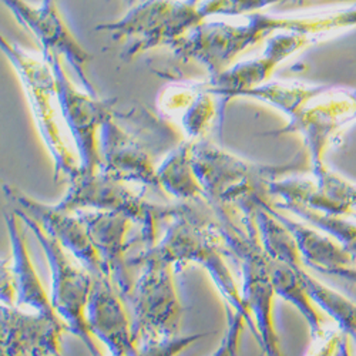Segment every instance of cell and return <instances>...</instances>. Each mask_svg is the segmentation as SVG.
Listing matches in <instances>:
<instances>
[{"label": "cell", "instance_id": "6da1fadb", "mask_svg": "<svg viewBox=\"0 0 356 356\" xmlns=\"http://www.w3.org/2000/svg\"><path fill=\"white\" fill-rule=\"evenodd\" d=\"M356 27V9L312 17H278L262 12L244 16V22H202L171 49L183 62L207 69L210 80L235 65L238 56L277 33L295 32L312 38Z\"/></svg>", "mask_w": 356, "mask_h": 356}, {"label": "cell", "instance_id": "7a4b0ae2", "mask_svg": "<svg viewBox=\"0 0 356 356\" xmlns=\"http://www.w3.org/2000/svg\"><path fill=\"white\" fill-rule=\"evenodd\" d=\"M288 117V124L270 136L300 134L309 154L314 175L325 171V153L356 122V87L271 80L245 93Z\"/></svg>", "mask_w": 356, "mask_h": 356}, {"label": "cell", "instance_id": "3957f363", "mask_svg": "<svg viewBox=\"0 0 356 356\" xmlns=\"http://www.w3.org/2000/svg\"><path fill=\"white\" fill-rule=\"evenodd\" d=\"M152 248L174 264L177 271L180 266L191 262L205 268L221 293L227 309L238 312L250 326L255 341L259 342L255 322L227 266L225 257L231 258V252L224 240L218 218L209 202H175L164 236Z\"/></svg>", "mask_w": 356, "mask_h": 356}, {"label": "cell", "instance_id": "277c9868", "mask_svg": "<svg viewBox=\"0 0 356 356\" xmlns=\"http://www.w3.org/2000/svg\"><path fill=\"white\" fill-rule=\"evenodd\" d=\"M184 140L164 117L143 106L114 113L102 126L100 171L115 180L160 190L156 159L167 156Z\"/></svg>", "mask_w": 356, "mask_h": 356}, {"label": "cell", "instance_id": "5b68a950", "mask_svg": "<svg viewBox=\"0 0 356 356\" xmlns=\"http://www.w3.org/2000/svg\"><path fill=\"white\" fill-rule=\"evenodd\" d=\"M193 164L205 201L218 218H255L258 204L270 200V186L305 168L302 161L266 165L234 156L209 140L193 141Z\"/></svg>", "mask_w": 356, "mask_h": 356}, {"label": "cell", "instance_id": "8992f818", "mask_svg": "<svg viewBox=\"0 0 356 356\" xmlns=\"http://www.w3.org/2000/svg\"><path fill=\"white\" fill-rule=\"evenodd\" d=\"M137 278L129 301L134 346L148 341L178 335L184 308L175 286V265L153 248L138 251L130 261Z\"/></svg>", "mask_w": 356, "mask_h": 356}, {"label": "cell", "instance_id": "52a82bcc", "mask_svg": "<svg viewBox=\"0 0 356 356\" xmlns=\"http://www.w3.org/2000/svg\"><path fill=\"white\" fill-rule=\"evenodd\" d=\"M231 258L241 264L243 301L250 311L265 356H284L274 325L275 288L273 282V259L262 248L257 221L240 218L218 220Z\"/></svg>", "mask_w": 356, "mask_h": 356}, {"label": "cell", "instance_id": "ba28073f", "mask_svg": "<svg viewBox=\"0 0 356 356\" xmlns=\"http://www.w3.org/2000/svg\"><path fill=\"white\" fill-rule=\"evenodd\" d=\"M69 184L66 195L56 204L58 209L67 213L92 210L127 216L138 227L140 251L157 244L160 227L168 222L175 209V204L150 202L144 197L145 188L137 191L134 188L137 184L115 180L102 171L93 174L80 171Z\"/></svg>", "mask_w": 356, "mask_h": 356}, {"label": "cell", "instance_id": "9c48e42d", "mask_svg": "<svg viewBox=\"0 0 356 356\" xmlns=\"http://www.w3.org/2000/svg\"><path fill=\"white\" fill-rule=\"evenodd\" d=\"M201 0H143L120 20L96 27L123 46L124 60L157 47H172L207 19Z\"/></svg>", "mask_w": 356, "mask_h": 356}, {"label": "cell", "instance_id": "30bf717a", "mask_svg": "<svg viewBox=\"0 0 356 356\" xmlns=\"http://www.w3.org/2000/svg\"><path fill=\"white\" fill-rule=\"evenodd\" d=\"M2 50L16 70L27 95L42 140L54 164V181H70L80 172V163L66 144L60 123L63 122L57 99V83L51 66L2 38Z\"/></svg>", "mask_w": 356, "mask_h": 356}, {"label": "cell", "instance_id": "8fae6325", "mask_svg": "<svg viewBox=\"0 0 356 356\" xmlns=\"http://www.w3.org/2000/svg\"><path fill=\"white\" fill-rule=\"evenodd\" d=\"M22 222L31 229L43 248L51 275V292L50 300L57 315L67 325L69 332L79 338L92 356H103L102 350L95 342V337L88 330L86 311L90 300L95 277L84 266L73 264L67 251L51 236H49L43 228L20 210H15Z\"/></svg>", "mask_w": 356, "mask_h": 356}, {"label": "cell", "instance_id": "7c38bea8", "mask_svg": "<svg viewBox=\"0 0 356 356\" xmlns=\"http://www.w3.org/2000/svg\"><path fill=\"white\" fill-rule=\"evenodd\" d=\"M57 83V99L63 123L67 126L79 152L80 171L93 174L102 168L99 137L102 126L114 113L117 100H99L86 90L81 92L70 81L63 58L54 56L47 62Z\"/></svg>", "mask_w": 356, "mask_h": 356}, {"label": "cell", "instance_id": "4fadbf2b", "mask_svg": "<svg viewBox=\"0 0 356 356\" xmlns=\"http://www.w3.org/2000/svg\"><path fill=\"white\" fill-rule=\"evenodd\" d=\"M2 2L15 15L19 23L38 39L44 60L49 62L54 56L66 58L79 76L84 90L96 96L95 87L87 74V66L92 60V54L73 36L54 0H42L39 5H31L26 0H2Z\"/></svg>", "mask_w": 356, "mask_h": 356}, {"label": "cell", "instance_id": "5bb4252c", "mask_svg": "<svg viewBox=\"0 0 356 356\" xmlns=\"http://www.w3.org/2000/svg\"><path fill=\"white\" fill-rule=\"evenodd\" d=\"M76 214L90 234L104 275L111 281L123 301L127 302L137 278V271L129 264L133 257L131 250L138 244L137 235L131 234L134 222L127 216L118 213L81 210Z\"/></svg>", "mask_w": 356, "mask_h": 356}, {"label": "cell", "instance_id": "9a60e30c", "mask_svg": "<svg viewBox=\"0 0 356 356\" xmlns=\"http://www.w3.org/2000/svg\"><path fill=\"white\" fill-rule=\"evenodd\" d=\"M312 43H315V38L308 35L295 32L277 33L265 42L266 46L261 56L235 63L205 84L211 93L222 100L224 107L227 100L243 97L254 88L271 81L270 79L280 65Z\"/></svg>", "mask_w": 356, "mask_h": 356}, {"label": "cell", "instance_id": "2e32d148", "mask_svg": "<svg viewBox=\"0 0 356 356\" xmlns=\"http://www.w3.org/2000/svg\"><path fill=\"white\" fill-rule=\"evenodd\" d=\"M3 191L19 207L17 210L33 218L49 236L80 261L81 266L90 271L93 277H106L90 234L76 213H67L57 205L40 202L8 184L3 186Z\"/></svg>", "mask_w": 356, "mask_h": 356}, {"label": "cell", "instance_id": "e0dca14e", "mask_svg": "<svg viewBox=\"0 0 356 356\" xmlns=\"http://www.w3.org/2000/svg\"><path fill=\"white\" fill-rule=\"evenodd\" d=\"M0 356H63L62 337L69 331L58 315L2 305Z\"/></svg>", "mask_w": 356, "mask_h": 356}, {"label": "cell", "instance_id": "ac0fdd59", "mask_svg": "<svg viewBox=\"0 0 356 356\" xmlns=\"http://www.w3.org/2000/svg\"><path fill=\"white\" fill-rule=\"evenodd\" d=\"M314 178V181L296 177L280 178L270 186V195L328 216H356V184L328 168Z\"/></svg>", "mask_w": 356, "mask_h": 356}, {"label": "cell", "instance_id": "d6986e66", "mask_svg": "<svg viewBox=\"0 0 356 356\" xmlns=\"http://www.w3.org/2000/svg\"><path fill=\"white\" fill-rule=\"evenodd\" d=\"M126 302L107 277H95L86 318L92 335L106 345L111 356H133L130 314Z\"/></svg>", "mask_w": 356, "mask_h": 356}, {"label": "cell", "instance_id": "ffe728a7", "mask_svg": "<svg viewBox=\"0 0 356 356\" xmlns=\"http://www.w3.org/2000/svg\"><path fill=\"white\" fill-rule=\"evenodd\" d=\"M205 83L172 86L161 95L160 108L183 127L186 140L198 141L217 117V99Z\"/></svg>", "mask_w": 356, "mask_h": 356}, {"label": "cell", "instance_id": "44dd1931", "mask_svg": "<svg viewBox=\"0 0 356 356\" xmlns=\"http://www.w3.org/2000/svg\"><path fill=\"white\" fill-rule=\"evenodd\" d=\"M264 205L291 231L298 244L304 265L308 268L323 275L335 277L338 271L356 266L349 252L331 235L285 216L281 210L275 209L271 200H265Z\"/></svg>", "mask_w": 356, "mask_h": 356}, {"label": "cell", "instance_id": "7402d4cb", "mask_svg": "<svg viewBox=\"0 0 356 356\" xmlns=\"http://www.w3.org/2000/svg\"><path fill=\"white\" fill-rule=\"evenodd\" d=\"M5 222L12 244V268L17 284L16 307L27 308L46 315H57L51 305L50 296L44 291L42 280L35 268V264L29 254L26 234L16 211H5Z\"/></svg>", "mask_w": 356, "mask_h": 356}, {"label": "cell", "instance_id": "603a6c76", "mask_svg": "<svg viewBox=\"0 0 356 356\" xmlns=\"http://www.w3.org/2000/svg\"><path fill=\"white\" fill-rule=\"evenodd\" d=\"M157 177L161 191L174 197L177 202L205 201L193 164V141L184 140L170 152L157 167Z\"/></svg>", "mask_w": 356, "mask_h": 356}, {"label": "cell", "instance_id": "cb8c5ba5", "mask_svg": "<svg viewBox=\"0 0 356 356\" xmlns=\"http://www.w3.org/2000/svg\"><path fill=\"white\" fill-rule=\"evenodd\" d=\"M304 268L305 266L295 268V266L273 259V282L275 293L300 311L309 326L312 339L318 341L326 335L323 330V318L304 282Z\"/></svg>", "mask_w": 356, "mask_h": 356}, {"label": "cell", "instance_id": "d4e9b609", "mask_svg": "<svg viewBox=\"0 0 356 356\" xmlns=\"http://www.w3.org/2000/svg\"><path fill=\"white\" fill-rule=\"evenodd\" d=\"M259 201L255 211V221L259 232L262 248L268 257L277 262L288 264L295 268L305 266L298 244L291 231Z\"/></svg>", "mask_w": 356, "mask_h": 356}, {"label": "cell", "instance_id": "484cf974", "mask_svg": "<svg viewBox=\"0 0 356 356\" xmlns=\"http://www.w3.org/2000/svg\"><path fill=\"white\" fill-rule=\"evenodd\" d=\"M302 278L314 302L328 314L356 348V304L342 293L323 285L304 268Z\"/></svg>", "mask_w": 356, "mask_h": 356}, {"label": "cell", "instance_id": "4316f807", "mask_svg": "<svg viewBox=\"0 0 356 356\" xmlns=\"http://www.w3.org/2000/svg\"><path fill=\"white\" fill-rule=\"evenodd\" d=\"M271 204L275 209L288 211L311 224L312 227L331 235L334 240H337L349 252L356 264V218L349 220L348 217L328 216L298 204H285L281 201H271Z\"/></svg>", "mask_w": 356, "mask_h": 356}, {"label": "cell", "instance_id": "83f0119b", "mask_svg": "<svg viewBox=\"0 0 356 356\" xmlns=\"http://www.w3.org/2000/svg\"><path fill=\"white\" fill-rule=\"evenodd\" d=\"M304 0H201L200 9L205 19L211 16H245L284 3H301ZM319 2H349V0H319ZM356 3V0H355Z\"/></svg>", "mask_w": 356, "mask_h": 356}, {"label": "cell", "instance_id": "f1b7e54d", "mask_svg": "<svg viewBox=\"0 0 356 356\" xmlns=\"http://www.w3.org/2000/svg\"><path fill=\"white\" fill-rule=\"evenodd\" d=\"M204 337V334H191L148 339L136 345L133 356H177L195 342L201 341Z\"/></svg>", "mask_w": 356, "mask_h": 356}, {"label": "cell", "instance_id": "f546056e", "mask_svg": "<svg viewBox=\"0 0 356 356\" xmlns=\"http://www.w3.org/2000/svg\"><path fill=\"white\" fill-rule=\"evenodd\" d=\"M227 330L220 342V346L211 356H236L240 350L241 337L245 328V319L232 309H227Z\"/></svg>", "mask_w": 356, "mask_h": 356}, {"label": "cell", "instance_id": "4dcf8cb0", "mask_svg": "<svg viewBox=\"0 0 356 356\" xmlns=\"http://www.w3.org/2000/svg\"><path fill=\"white\" fill-rule=\"evenodd\" d=\"M0 298H2V305L16 307L17 284L10 259L8 261L6 258L2 259V266H0Z\"/></svg>", "mask_w": 356, "mask_h": 356}, {"label": "cell", "instance_id": "1f68e13d", "mask_svg": "<svg viewBox=\"0 0 356 356\" xmlns=\"http://www.w3.org/2000/svg\"><path fill=\"white\" fill-rule=\"evenodd\" d=\"M341 335H342L341 331L331 332V334H326L322 339L315 341L316 345L311 350L309 356H334L338 342L341 339Z\"/></svg>", "mask_w": 356, "mask_h": 356}, {"label": "cell", "instance_id": "d6a6232c", "mask_svg": "<svg viewBox=\"0 0 356 356\" xmlns=\"http://www.w3.org/2000/svg\"><path fill=\"white\" fill-rule=\"evenodd\" d=\"M334 356H352V353H350V339L343 332H342V337L338 342V346L335 349Z\"/></svg>", "mask_w": 356, "mask_h": 356}, {"label": "cell", "instance_id": "836d02e7", "mask_svg": "<svg viewBox=\"0 0 356 356\" xmlns=\"http://www.w3.org/2000/svg\"><path fill=\"white\" fill-rule=\"evenodd\" d=\"M335 277L338 278H342V280H346L352 284H356V266H350V268H345V270H341L335 274Z\"/></svg>", "mask_w": 356, "mask_h": 356}, {"label": "cell", "instance_id": "e575fe53", "mask_svg": "<svg viewBox=\"0 0 356 356\" xmlns=\"http://www.w3.org/2000/svg\"><path fill=\"white\" fill-rule=\"evenodd\" d=\"M126 2H127L129 5H131V6H134V5L140 3V2H143V0H126Z\"/></svg>", "mask_w": 356, "mask_h": 356}, {"label": "cell", "instance_id": "d590c367", "mask_svg": "<svg viewBox=\"0 0 356 356\" xmlns=\"http://www.w3.org/2000/svg\"><path fill=\"white\" fill-rule=\"evenodd\" d=\"M352 218H356V216H353V217H352Z\"/></svg>", "mask_w": 356, "mask_h": 356}, {"label": "cell", "instance_id": "8d00e7d4", "mask_svg": "<svg viewBox=\"0 0 356 356\" xmlns=\"http://www.w3.org/2000/svg\"><path fill=\"white\" fill-rule=\"evenodd\" d=\"M110 356H111V355H110Z\"/></svg>", "mask_w": 356, "mask_h": 356}]
</instances>
